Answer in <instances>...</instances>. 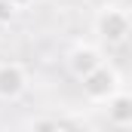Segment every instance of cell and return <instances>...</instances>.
<instances>
[{
  "label": "cell",
  "instance_id": "8",
  "mask_svg": "<svg viewBox=\"0 0 132 132\" xmlns=\"http://www.w3.org/2000/svg\"><path fill=\"white\" fill-rule=\"evenodd\" d=\"M6 3H9V6H12L15 12H19V9H28V6H31L34 0H6Z\"/></svg>",
  "mask_w": 132,
  "mask_h": 132
},
{
  "label": "cell",
  "instance_id": "6",
  "mask_svg": "<svg viewBox=\"0 0 132 132\" xmlns=\"http://www.w3.org/2000/svg\"><path fill=\"white\" fill-rule=\"evenodd\" d=\"M31 132H62V126L55 120H49V117H40V120L31 123Z\"/></svg>",
  "mask_w": 132,
  "mask_h": 132
},
{
  "label": "cell",
  "instance_id": "4",
  "mask_svg": "<svg viewBox=\"0 0 132 132\" xmlns=\"http://www.w3.org/2000/svg\"><path fill=\"white\" fill-rule=\"evenodd\" d=\"M101 62H104V59H101V49L92 46V43H77V46L68 52V71H71L77 80H83L86 74H92Z\"/></svg>",
  "mask_w": 132,
  "mask_h": 132
},
{
  "label": "cell",
  "instance_id": "7",
  "mask_svg": "<svg viewBox=\"0 0 132 132\" xmlns=\"http://www.w3.org/2000/svg\"><path fill=\"white\" fill-rule=\"evenodd\" d=\"M15 19V9L6 3V0H0V25H6V22H12Z\"/></svg>",
  "mask_w": 132,
  "mask_h": 132
},
{
  "label": "cell",
  "instance_id": "5",
  "mask_svg": "<svg viewBox=\"0 0 132 132\" xmlns=\"http://www.w3.org/2000/svg\"><path fill=\"white\" fill-rule=\"evenodd\" d=\"M108 120L114 126H129L132 123V95L117 89L111 98H108Z\"/></svg>",
  "mask_w": 132,
  "mask_h": 132
},
{
  "label": "cell",
  "instance_id": "1",
  "mask_svg": "<svg viewBox=\"0 0 132 132\" xmlns=\"http://www.w3.org/2000/svg\"><path fill=\"white\" fill-rule=\"evenodd\" d=\"M129 12L120 9V6H101L98 15H95V34H98L101 43L108 46H123L129 40Z\"/></svg>",
  "mask_w": 132,
  "mask_h": 132
},
{
  "label": "cell",
  "instance_id": "3",
  "mask_svg": "<svg viewBox=\"0 0 132 132\" xmlns=\"http://www.w3.org/2000/svg\"><path fill=\"white\" fill-rule=\"evenodd\" d=\"M28 89V71L19 62H0V101H19Z\"/></svg>",
  "mask_w": 132,
  "mask_h": 132
},
{
  "label": "cell",
  "instance_id": "2",
  "mask_svg": "<svg viewBox=\"0 0 132 132\" xmlns=\"http://www.w3.org/2000/svg\"><path fill=\"white\" fill-rule=\"evenodd\" d=\"M80 83H83V95H86L89 101H108L117 89H120V74H117L111 65L101 62V65L95 68L92 74H86Z\"/></svg>",
  "mask_w": 132,
  "mask_h": 132
}]
</instances>
